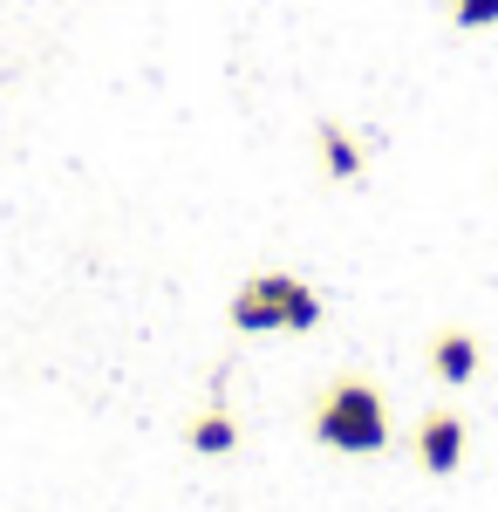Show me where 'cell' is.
<instances>
[{
  "mask_svg": "<svg viewBox=\"0 0 498 512\" xmlns=\"http://www.w3.org/2000/svg\"><path fill=\"white\" fill-rule=\"evenodd\" d=\"M307 437L321 444V451H335V458H376L389 451V396L376 376H362V369H342V376H328L314 403H307Z\"/></svg>",
  "mask_w": 498,
  "mask_h": 512,
  "instance_id": "obj_1",
  "label": "cell"
},
{
  "mask_svg": "<svg viewBox=\"0 0 498 512\" xmlns=\"http://www.w3.org/2000/svg\"><path fill=\"white\" fill-rule=\"evenodd\" d=\"M226 321L239 335H314V328H321V294H314L301 274L260 267V274L239 280Z\"/></svg>",
  "mask_w": 498,
  "mask_h": 512,
  "instance_id": "obj_2",
  "label": "cell"
},
{
  "mask_svg": "<svg viewBox=\"0 0 498 512\" xmlns=\"http://www.w3.org/2000/svg\"><path fill=\"white\" fill-rule=\"evenodd\" d=\"M464 444H471V424H464L458 410H444V403L410 424V458H417L423 478H451L464 465Z\"/></svg>",
  "mask_w": 498,
  "mask_h": 512,
  "instance_id": "obj_3",
  "label": "cell"
},
{
  "mask_svg": "<svg viewBox=\"0 0 498 512\" xmlns=\"http://www.w3.org/2000/svg\"><path fill=\"white\" fill-rule=\"evenodd\" d=\"M478 369H485V349H478L471 328H437V335H430V376H437L444 390L478 383Z\"/></svg>",
  "mask_w": 498,
  "mask_h": 512,
  "instance_id": "obj_4",
  "label": "cell"
},
{
  "mask_svg": "<svg viewBox=\"0 0 498 512\" xmlns=\"http://www.w3.org/2000/svg\"><path fill=\"white\" fill-rule=\"evenodd\" d=\"M314 151H321V178H335V185H355V178H362V164H369V158H362V144H355L335 117L314 123Z\"/></svg>",
  "mask_w": 498,
  "mask_h": 512,
  "instance_id": "obj_5",
  "label": "cell"
},
{
  "mask_svg": "<svg viewBox=\"0 0 498 512\" xmlns=\"http://www.w3.org/2000/svg\"><path fill=\"white\" fill-rule=\"evenodd\" d=\"M185 444H192L198 458H232L239 451V417H232L226 403H205L192 424H185Z\"/></svg>",
  "mask_w": 498,
  "mask_h": 512,
  "instance_id": "obj_6",
  "label": "cell"
},
{
  "mask_svg": "<svg viewBox=\"0 0 498 512\" xmlns=\"http://www.w3.org/2000/svg\"><path fill=\"white\" fill-rule=\"evenodd\" d=\"M444 14H451V28H464V35L498 28V0H444Z\"/></svg>",
  "mask_w": 498,
  "mask_h": 512,
  "instance_id": "obj_7",
  "label": "cell"
}]
</instances>
